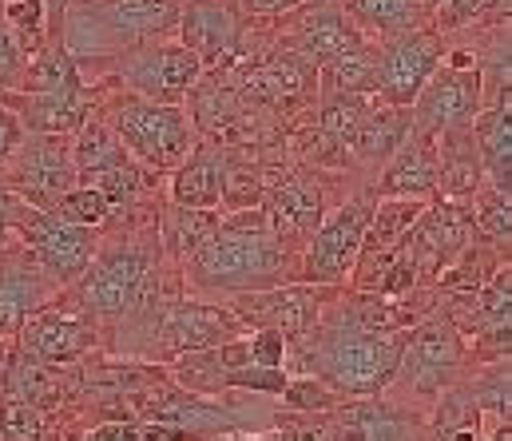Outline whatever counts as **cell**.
<instances>
[{"label":"cell","instance_id":"52a82bcc","mask_svg":"<svg viewBox=\"0 0 512 441\" xmlns=\"http://www.w3.org/2000/svg\"><path fill=\"white\" fill-rule=\"evenodd\" d=\"M80 72L92 84H112L151 104H183L203 76V60L191 48H183L175 36H159V40L135 44L112 60L84 64Z\"/></svg>","mask_w":512,"mask_h":441},{"label":"cell","instance_id":"7dc6e473","mask_svg":"<svg viewBox=\"0 0 512 441\" xmlns=\"http://www.w3.org/2000/svg\"><path fill=\"white\" fill-rule=\"evenodd\" d=\"M306 8H342V0H298Z\"/></svg>","mask_w":512,"mask_h":441},{"label":"cell","instance_id":"8d00e7d4","mask_svg":"<svg viewBox=\"0 0 512 441\" xmlns=\"http://www.w3.org/2000/svg\"><path fill=\"white\" fill-rule=\"evenodd\" d=\"M52 215H60L64 223H76V227H92V231H104V227L112 223V207H108V199H104L100 191L84 187V183H76L72 191H64V195L56 199Z\"/></svg>","mask_w":512,"mask_h":441},{"label":"cell","instance_id":"836d02e7","mask_svg":"<svg viewBox=\"0 0 512 441\" xmlns=\"http://www.w3.org/2000/svg\"><path fill=\"white\" fill-rule=\"evenodd\" d=\"M370 104H374V96H318L314 108L306 112V124L322 128L326 136H334V140L350 147V136L358 132Z\"/></svg>","mask_w":512,"mask_h":441},{"label":"cell","instance_id":"ac0fdd59","mask_svg":"<svg viewBox=\"0 0 512 441\" xmlns=\"http://www.w3.org/2000/svg\"><path fill=\"white\" fill-rule=\"evenodd\" d=\"M247 24L251 16H243L231 0H183L175 20V40L191 48L203 60V68H215L239 60Z\"/></svg>","mask_w":512,"mask_h":441},{"label":"cell","instance_id":"8992f818","mask_svg":"<svg viewBox=\"0 0 512 441\" xmlns=\"http://www.w3.org/2000/svg\"><path fill=\"white\" fill-rule=\"evenodd\" d=\"M96 112L116 132L124 151L151 175H171L191 155V147L199 144L195 124L183 104H151V100H139L131 92L104 84Z\"/></svg>","mask_w":512,"mask_h":441},{"label":"cell","instance_id":"ee69618b","mask_svg":"<svg viewBox=\"0 0 512 441\" xmlns=\"http://www.w3.org/2000/svg\"><path fill=\"white\" fill-rule=\"evenodd\" d=\"M481 441H512V422L509 418L489 422V430H481Z\"/></svg>","mask_w":512,"mask_h":441},{"label":"cell","instance_id":"4316f807","mask_svg":"<svg viewBox=\"0 0 512 441\" xmlns=\"http://www.w3.org/2000/svg\"><path fill=\"white\" fill-rule=\"evenodd\" d=\"M374 88H378V44L374 40L318 64V96H374Z\"/></svg>","mask_w":512,"mask_h":441},{"label":"cell","instance_id":"f546056e","mask_svg":"<svg viewBox=\"0 0 512 441\" xmlns=\"http://www.w3.org/2000/svg\"><path fill=\"white\" fill-rule=\"evenodd\" d=\"M64 422L8 390H0V441H60Z\"/></svg>","mask_w":512,"mask_h":441},{"label":"cell","instance_id":"7a4b0ae2","mask_svg":"<svg viewBox=\"0 0 512 441\" xmlns=\"http://www.w3.org/2000/svg\"><path fill=\"white\" fill-rule=\"evenodd\" d=\"M286 283H298V251L274 239L262 207L227 211L219 231L179 267L183 294L219 306L239 294L270 291Z\"/></svg>","mask_w":512,"mask_h":441},{"label":"cell","instance_id":"681fc988","mask_svg":"<svg viewBox=\"0 0 512 441\" xmlns=\"http://www.w3.org/2000/svg\"><path fill=\"white\" fill-rule=\"evenodd\" d=\"M8 354H12V342H8V338H0V370H4V362H8Z\"/></svg>","mask_w":512,"mask_h":441},{"label":"cell","instance_id":"f35d334b","mask_svg":"<svg viewBox=\"0 0 512 441\" xmlns=\"http://www.w3.org/2000/svg\"><path fill=\"white\" fill-rule=\"evenodd\" d=\"M247 350H251V362L255 366L282 370L286 366V354H290V342H286V334L262 326V330H247Z\"/></svg>","mask_w":512,"mask_h":441},{"label":"cell","instance_id":"cb8c5ba5","mask_svg":"<svg viewBox=\"0 0 512 441\" xmlns=\"http://www.w3.org/2000/svg\"><path fill=\"white\" fill-rule=\"evenodd\" d=\"M219 223H223V211H199V207H179V203L159 199V207H155V235H159L163 263L179 275V267L219 231Z\"/></svg>","mask_w":512,"mask_h":441},{"label":"cell","instance_id":"30bf717a","mask_svg":"<svg viewBox=\"0 0 512 441\" xmlns=\"http://www.w3.org/2000/svg\"><path fill=\"white\" fill-rule=\"evenodd\" d=\"M374 211V195L370 191H350L346 199H338L326 219L318 223V231L306 239L302 255H298V283L310 287H346L362 251V235Z\"/></svg>","mask_w":512,"mask_h":441},{"label":"cell","instance_id":"9c48e42d","mask_svg":"<svg viewBox=\"0 0 512 441\" xmlns=\"http://www.w3.org/2000/svg\"><path fill=\"white\" fill-rule=\"evenodd\" d=\"M227 76L247 104L278 120L286 132L302 124L318 100V64L274 44L247 60H227Z\"/></svg>","mask_w":512,"mask_h":441},{"label":"cell","instance_id":"60d3db41","mask_svg":"<svg viewBox=\"0 0 512 441\" xmlns=\"http://www.w3.org/2000/svg\"><path fill=\"white\" fill-rule=\"evenodd\" d=\"M24 140V128H20V120L0 104V167H4V159L16 151V144Z\"/></svg>","mask_w":512,"mask_h":441},{"label":"cell","instance_id":"9a60e30c","mask_svg":"<svg viewBox=\"0 0 512 441\" xmlns=\"http://www.w3.org/2000/svg\"><path fill=\"white\" fill-rule=\"evenodd\" d=\"M485 108V84H481V72L477 68H449L441 64L425 88L413 96L409 104V120H413V132H425V136H441V132H453V128H469Z\"/></svg>","mask_w":512,"mask_h":441},{"label":"cell","instance_id":"7402d4cb","mask_svg":"<svg viewBox=\"0 0 512 441\" xmlns=\"http://www.w3.org/2000/svg\"><path fill=\"white\" fill-rule=\"evenodd\" d=\"M413 132V120H409V108H389V104H370V112L362 116L358 132L350 136V167H354V179L358 183H374L378 171L385 167V159L405 144V136Z\"/></svg>","mask_w":512,"mask_h":441},{"label":"cell","instance_id":"7bdbcfd3","mask_svg":"<svg viewBox=\"0 0 512 441\" xmlns=\"http://www.w3.org/2000/svg\"><path fill=\"white\" fill-rule=\"evenodd\" d=\"M433 441H481V418H465L453 426L433 430Z\"/></svg>","mask_w":512,"mask_h":441},{"label":"cell","instance_id":"ba28073f","mask_svg":"<svg viewBox=\"0 0 512 441\" xmlns=\"http://www.w3.org/2000/svg\"><path fill=\"white\" fill-rule=\"evenodd\" d=\"M350 191H370L354 179H338V175H322V171H310L294 159L278 163V171L270 175L266 183V195H262V215L274 231V239L290 251L302 255L306 239L318 231V223L326 219V211L346 199Z\"/></svg>","mask_w":512,"mask_h":441},{"label":"cell","instance_id":"ffe728a7","mask_svg":"<svg viewBox=\"0 0 512 441\" xmlns=\"http://www.w3.org/2000/svg\"><path fill=\"white\" fill-rule=\"evenodd\" d=\"M56 294H64V287H56L24 251L20 243L0 251V338H16L20 326L48 306Z\"/></svg>","mask_w":512,"mask_h":441},{"label":"cell","instance_id":"5bb4252c","mask_svg":"<svg viewBox=\"0 0 512 441\" xmlns=\"http://www.w3.org/2000/svg\"><path fill=\"white\" fill-rule=\"evenodd\" d=\"M445 36L433 24L397 32L389 40H378V88L374 100L389 108H409L413 96L425 88V80L441 68Z\"/></svg>","mask_w":512,"mask_h":441},{"label":"cell","instance_id":"ab89813d","mask_svg":"<svg viewBox=\"0 0 512 441\" xmlns=\"http://www.w3.org/2000/svg\"><path fill=\"white\" fill-rule=\"evenodd\" d=\"M20 211H24V203L16 199V191L8 187V179L0 171V251L16 247V219H20Z\"/></svg>","mask_w":512,"mask_h":441},{"label":"cell","instance_id":"e575fe53","mask_svg":"<svg viewBox=\"0 0 512 441\" xmlns=\"http://www.w3.org/2000/svg\"><path fill=\"white\" fill-rule=\"evenodd\" d=\"M0 16L28 56H36L52 40V16L44 0H0Z\"/></svg>","mask_w":512,"mask_h":441},{"label":"cell","instance_id":"8fae6325","mask_svg":"<svg viewBox=\"0 0 512 441\" xmlns=\"http://www.w3.org/2000/svg\"><path fill=\"white\" fill-rule=\"evenodd\" d=\"M12 350L24 354L28 362L68 370L92 358L96 350H104V334H100V322L64 291L20 326V334L12 338Z\"/></svg>","mask_w":512,"mask_h":441},{"label":"cell","instance_id":"bcb514c9","mask_svg":"<svg viewBox=\"0 0 512 441\" xmlns=\"http://www.w3.org/2000/svg\"><path fill=\"white\" fill-rule=\"evenodd\" d=\"M211 441H286L282 434H227V438H211Z\"/></svg>","mask_w":512,"mask_h":441},{"label":"cell","instance_id":"603a6c76","mask_svg":"<svg viewBox=\"0 0 512 441\" xmlns=\"http://www.w3.org/2000/svg\"><path fill=\"white\" fill-rule=\"evenodd\" d=\"M223 171H227V151L199 140L171 175H163V199L179 207L223 211Z\"/></svg>","mask_w":512,"mask_h":441},{"label":"cell","instance_id":"44dd1931","mask_svg":"<svg viewBox=\"0 0 512 441\" xmlns=\"http://www.w3.org/2000/svg\"><path fill=\"white\" fill-rule=\"evenodd\" d=\"M374 199H413V203H433L437 195V136L409 132L405 144L397 147L378 179L370 183Z\"/></svg>","mask_w":512,"mask_h":441},{"label":"cell","instance_id":"277c9868","mask_svg":"<svg viewBox=\"0 0 512 441\" xmlns=\"http://www.w3.org/2000/svg\"><path fill=\"white\" fill-rule=\"evenodd\" d=\"M183 0H68L60 12V44L72 60L100 64L135 44L175 36Z\"/></svg>","mask_w":512,"mask_h":441},{"label":"cell","instance_id":"d6986e66","mask_svg":"<svg viewBox=\"0 0 512 441\" xmlns=\"http://www.w3.org/2000/svg\"><path fill=\"white\" fill-rule=\"evenodd\" d=\"M100 96H104V84L80 80L72 88H56V92H0V104L20 120L24 132L72 136L100 108Z\"/></svg>","mask_w":512,"mask_h":441},{"label":"cell","instance_id":"5b68a950","mask_svg":"<svg viewBox=\"0 0 512 441\" xmlns=\"http://www.w3.org/2000/svg\"><path fill=\"white\" fill-rule=\"evenodd\" d=\"M469 370V346L465 334L457 330V322L433 306L405 338L401 362L393 382L385 386V402L397 410H433L437 398L445 390H453L461 382V374Z\"/></svg>","mask_w":512,"mask_h":441},{"label":"cell","instance_id":"b9f144b4","mask_svg":"<svg viewBox=\"0 0 512 441\" xmlns=\"http://www.w3.org/2000/svg\"><path fill=\"white\" fill-rule=\"evenodd\" d=\"M231 4H235L243 16H251V20H255V16H262V20H266V16H282V12L298 8V0H231Z\"/></svg>","mask_w":512,"mask_h":441},{"label":"cell","instance_id":"2e32d148","mask_svg":"<svg viewBox=\"0 0 512 441\" xmlns=\"http://www.w3.org/2000/svg\"><path fill=\"white\" fill-rule=\"evenodd\" d=\"M334 291H338V287L286 283V287H270V291L239 294V298H231V302H223V306L239 318L243 334H247V330L270 326V330L286 334V342H298V338L318 322L322 306L330 302V294Z\"/></svg>","mask_w":512,"mask_h":441},{"label":"cell","instance_id":"3957f363","mask_svg":"<svg viewBox=\"0 0 512 441\" xmlns=\"http://www.w3.org/2000/svg\"><path fill=\"white\" fill-rule=\"evenodd\" d=\"M409 330L397 334H374L362 326H350L334 314H318V322L290 342L286 354V374H306L342 394L346 402L358 398H382L385 386L397 374L401 350H405Z\"/></svg>","mask_w":512,"mask_h":441},{"label":"cell","instance_id":"83f0119b","mask_svg":"<svg viewBox=\"0 0 512 441\" xmlns=\"http://www.w3.org/2000/svg\"><path fill=\"white\" fill-rule=\"evenodd\" d=\"M342 12L354 20V28L366 36V40H389L397 32H409V28H421L429 24L421 4L417 0H342Z\"/></svg>","mask_w":512,"mask_h":441},{"label":"cell","instance_id":"d590c367","mask_svg":"<svg viewBox=\"0 0 512 441\" xmlns=\"http://www.w3.org/2000/svg\"><path fill=\"white\" fill-rule=\"evenodd\" d=\"M278 402H282V414H334L346 398L334 394L330 386H322L318 378L290 374L286 378V390L278 394Z\"/></svg>","mask_w":512,"mask_h":441},{"label":"cell","instance_id":"484cf974","mask_svg":"<svg viewBox=\"0 0 512 441\" xmlns=\"http://www.w3.org/2000/svg\"><path fill=\"white\" fill-rule=\"evenodd\" d=\"M473 144L481 151L485 183L512 191V100L481 108V116L469 124Z\"/></svg>","mask_w":512,"mask_h":441},{"label":"cell","instance_id":"74e56055","mask_svg":"<svg viewBox=\"0 0 512 441\" xmlns=\"http://www.w3.org/2000/svg\"><path fill=\"white\" fill-rule=\"evenodd\" d=\"M28 52L20 48V40L12 36V28L0 16V92H20L24 88V72H28Z\"/></svg>","mask_w":512,"mask_h":441},{"label":"cell","instance_id":"d4e9b609","mask_svg":"<svg viewBox=\"0 0 512 441\" xmlns=\"http://www.w3.org/2000/svg\"><path fill=\"white\" fill-rule=\"evenodd\" d=\"M485 183L481 151L469 128H453L437 136V195L445 203H469Z\"/></svg>","mask_w":512,"mask_h":441},{"label":"cell","instance_id":"4dcf8cb0","mask_svg":"<svg viewBox=\"0 0 512 441\" xmlns=\"http://www.w3.org/2000/svg\"><path fill=\"white\" fill-rule=\"evenodd\" d=\"M473 231L497 251H512V191H501L493 183H481V191L469 199Z\"/></svg>","mask_w":512,"mask_h":441},{"label":"cell","instance_id":"f1b7e54d","mask_svg":"<svg viewBox=\"0 0 512 441\" xmlns=\"http://www.w3.org/2000/svg\"><path fill=\"white\" fill-rule=\"evenodd\" d=\"M131 155L116 140V132L104 124L100 112H92L76 132H72V163H76V183L100 171H112L120 163H128Z\"/></svg>","mask_w":512,"mask_h":441},{"label":"cell","instance_id":"c3c4849f","mask_svg":"<svg viewBox=\"0 0 512 441\" xmlns=\"http://www.w3.org/2000/svg\"><path fill=\"white\" fill-rule=\"evenodd\" d=\"M417 4H421V12H425V20H429V16L437 12V4H441V0H417Z\"/></svg>","mask_w":512,"mask_h":441},{"label":"cell","instance_id":"6da1fadb","mask_svg":"<svg viewBox=\"0 0 512 441\" xmlns=\"http://www.w3.org/2000/svg\"><path fill=\"white\" fill-rule=\"evenodd\" d=\"M179 275L163 263L155 211L112 219L100 231V247L88 271L68 287V294L100 322V334L120 326L124 318L151 306L163 291H171Z\"/></svg>","mask_w":512,"mask_h":441},{"label":"cell","instance_id":"f6af8a7d","mask_svg":"<svg viewBox=\"0 0 512 441\" xmlns=\"http://www.w3.org/2000/svg\"><path fill=\"white\" fill-rule=\"evenodd\" d=\"M481 20H509V0H485V16Z\"/></svg>","mask_w":512,"mask_h":441},{"label":"cell","instance_id":"7c38bea8","mask_svg":"<svg viewBox=\"0 0 512 441\" xmlns=\"http://www.w3.org/2000/svg\"><path fill=\"white\" fill-rule=\"evenodd\" d=\"M16 243L56 287L68 291L88 271V263H92V255L100 247V231L64 223L60 215L36 211V207L24 203V211L16 219Z\"/></svg>","mask_w":512,"mask_h":441},{"label":"cell","instance_id":"1f68e13d","mask_svg":"<svg viewBox=\"0 0 512 441\" xmlns=\"http://www.w3.org/2000/svg\"><path fill=\"white\" fill-rule=\"evenodd\" d=\"M84 72L80 64L72 60V52L60 44V36H52L32 60H28V72H24V88L20 92H56V88H72L80 84Z\"/></svg>","mask_w":512,"mask_h":441},{"label":"cell","instance_id":"e0dca14e","mask_svg":"<svg viewBox=\"0 0 512 441\" xmlns=\"http://www.w3.org/2000/svg\"><path fill=\"white\" fill-rule=\"evenodd\" d=\"M274 28H270V44L274 48H286V52H298L306 56L310 64H326L358 44H366V36L354 28V20L342 12V8H290L282 16H270Z\"/></svg>","mask_w":512,"mask_h":441},{"label":"cell","instance_id":"4fadbf2b","mask_svg":"<svg viewBox=\"0 0 512 441\" xmlns=\"http://www.w3.org/2000/svg\"><path fill=\"white\" fill-rule=\"evenodd\" d=\"M4 179L16 191L20 203L36 211H52L64 191L76 187V163H72V136H40L24 132L16 151L4 159Z\"/></svg>","mask_w":512,"mask_h":441},{"label":"cell","instance_id":"d6a6232c","mask_svg":"<svg viewBox=\"0 0 512 441\" xmlns=\"http://www.w3.org/2000/svg\"><path fill=\"white\" fill-rule=\"evenodd\" d=\"M72 441H195L179 426L139 422V418H92L84 430H68Z\"/></svg>","mask_w":512,"mask_h":441}]
</instances>
